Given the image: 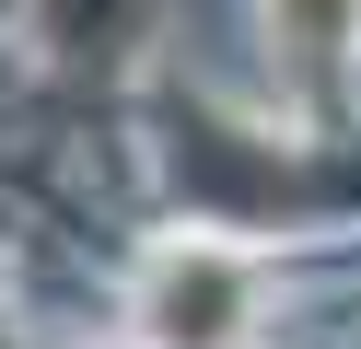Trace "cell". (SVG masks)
Instances as JSON below:
<instances>
[{
  "label": "cell",
  "instance_id": "7a4b0ae2",
  "mask_svg": "<svg viewBox=\"0 0 361 349\" xmlns=\"http://www.w3.org/2000/svg\"><path fill=\"white\" fill-rule=\"evenodd\" d=\"M152 0H47V35L71 47V59H117L128 35H140Z\"/></svg>",
  "mask_w": 361,
  "mask_h": 349
},
{
  "label": "cell",
  "instance_id": "3957f363",
  "mask_svg": "<svg viewBox=\"0 0 361 349\" xmlns=\"http://www.w3.org/2000/svg\"><path fill=\"white\" fill-rule=\"evenodd\" d=\"M338 12H350V0H291V23H303V35H338Z\"/></svg>",
  "mask_w": 361,
  "mask_h": 349
},
{
  "label": "cell",
  "instance_id": "6da1fadb",
  "mask_svg": "<svg viewBox=\"0 0 361 349\" xmlns=\"http://www.w3.org/2000/svg\"><path fill=\"white\" fill-rule=\"evenodd\" d=\"M233 314H245L233 256H175V268L152 279V338H164V349H221Z\"/></svg>",
  "mask_w": 361,
  "mask_h": 349
}]
</instances>
